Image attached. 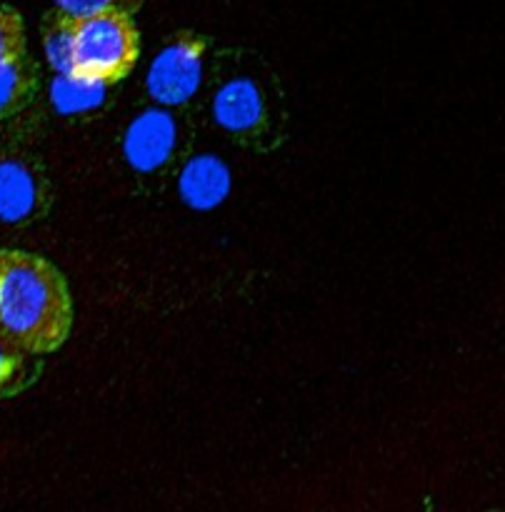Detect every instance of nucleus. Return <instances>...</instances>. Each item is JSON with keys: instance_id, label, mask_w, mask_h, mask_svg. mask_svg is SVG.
<instances>
[{"instance_id": "f257e3e1", "label": "nucleus", "mask_w": 505, "mask_h": 512, "mask_svg": "<svg viewBox=\"0 0 505 512\" xmlns=\"http://www.w3.org/2000/svg\"><path fill=\"white\" fill-rule=\"evenodd\" d=\"M73 330L65 275L25 250H0V335L35 355L55 353Z\"/></svg>"}, {"instance_id": "f03ea898", "label": "nucleus", "mask_w": 505, "mask_h": 512, "mask_svg": "<svg viewBox=\"0 0 505 512\" xmlns=\"http://www.w3.org/2000/svg\"><path fill=\"white\" fill-rule=\"evenodd\" d=\"M138 55V28L118 5L80 18L70 15L68 48L60 75L95 88H108L120 83L135 68Z\"/></svg>"}, {"instance_id": "7ed1b4c3", "label": "nucleus", "mask_w": 505, "mask_h": 512, "mask_svg": "<svg viewBox=\"0 0 505 512\" xmlns=\"http://www.w3.org/2000/svg\"><path fill=\"white\" fill-rule=\"evenodd\" d=\"M50 205V185L38 160L23 150H0V220L33 223Z\"/></svg>"}, {"instance_id": "20e7f679", "label": "nucleus", "mask_w": 505, "mask_h": 512, "mask_svg": "<svg viewBox=\"0 0 505 512\" xmlns=\"http://www.w3.org/2000/svg\"><path fill=\"white\" fill-rule=\"evenodd\" d=\"M205 38L193 30H180L155 55L148 75V90L165 105H178L195 93L203 70Z\"/></svg>"}, {"instance_id": "39448f33", "label": "nucleus", "mask_w": 505, "mask_h": 512, "mask_svg": "<svg viewBox=\"0 0 505 512\" xmlns=\"http://www.w3.org/2000/svg\"><path fill=\"white\" fill-rule=\"evenodd\" d=\"M215 118L230 135H260L265 128V105L250 80H230L215 95Z\"/></svg>"}, {"instance_id": "423d86ee", "label": "nucleus", "mask_w": 505, "mask_h": 512, "mask_svg": "<svg viewBox=\"0 0 505 512\" xmlns=\"http://www.w3.org/2000/svg\"><path fill=\"white\" fill-rule=\"evenodd\" d=\"M173 140V120L168 115L153 110L148 115H140L130 125L128 138H125V153H128V160L135 168L150 170L168 158L170 148H173Z\"/></svg>"}, {"instance_id": "0eeeda50", "label": "nucleus", "mask_w": 505, "mask_h": 512, "mask_svg": "<svg viewBox=\"0 0 505 512\" xmlns=\"http://www.w3.org/2000/svg\"><path fill=\"white\" fill-rule=\"evenodd\" d=\"M38 93V68L30 53L0 63V118H13L33 103Z\"/></svg>"}, {"instance_id": "6e6552de", "label": "nucleus", "mask_w": 505, "mask_h": 512, "mask_svg": "<svg viewBox=\"0 0 505 512\" xmlns=\"http://www.w3.org/2000/svg\"><path fill=\"white\" fill-rule=\"evenodd\" d=\"M43 373V355L20 348L0 335V400L23 395L33 388Z\"/></svg>"}, {"instance_id": "1a4fd4ad", "label": "nucleus", "mask_w": 505, "mask_h": 512, "mask_svg": "<svg viewBox=\"0 0 505 512\" xmlns=\"http://www.w3.org/2000/svg\"><path fill=\"white\" fill-rule=\"evenodd\" d=\"M183 198L195 208H210L228 193V170L215 158H198L185 168Z\"/></svg>"}, {"instance_id": "9d476101", "label": "nucleus", "mask_w": 505, "mask_h": 512, "mask_svg": "<svg viewBox=\"0 0 505 512\" xmlns=\"http://www.w3.org/2000/svg\"><path fill=\"white\" fill-rule=\"evenodd\" d=\"M20 53H28L23 15L10 5L0 3V63Z\"/></svg>"}, {"instance_id": "9b49d317", "label": "nucleus", "mask_w": 505, "mask_h": 512, "mask_svg": "<svg viewBox=\"0 0 505 512\" xmlns=\"http://www.w3.org/2000/svg\"><path fill=\"white\" fill-rule=\"evenodd\" d=\"M63 13L73 15V18H80V15H90V13H98V10L110 8L115 5V0H55Z\"/></svg>"}]
</instances>
